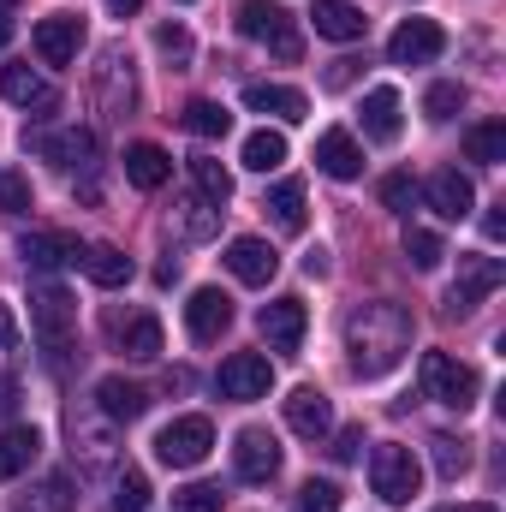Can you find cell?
Wrapping results in <instances>:
<instances>
[{
    "label": "cell",
    "instance_id": "obj_42",
    "mask_svg": "<svg viewBox=\"0 0 506 512\" xmlns=\"http://www.w3.org/2000/svg\"><path fill=\"white\" fill-rule=\"evenodd\" d=\"M155 48H161L173 66H185V60H191V30H179V24H161V30H155Z\"/></svg>",
    "mask_w": 506,
    "mask_h": 512
},
{
    "label": "cell",
    "instance_id": "obj_5",
    "mask_svg": "<svg viewBox=\"0 0 506 512\" xmlns=\"http://www.w3.org/2000/svg\"><path fill=\"white\" fill-rule=\"evenodd\" d=\"M423 393L447 411H471L477 405V370L447 358V352H423Z\"/></svg>",
    "mask_w": 506,
    "mask_h": 512
},
{
    "label": "cell",
    "instance_id": "obj_38",
    "mask_svg": "<svg viewBox=\"0 0 506 512\" xmlns=\"http://www.w3.org/2000/svg\"><path fill=\"white\" fill-rule=\"evenodd\" d=\"M459 108H465V84H429V96H423V114H429L435 126H447Z\"/></svg>",
    "mask_w": 506,
    "mask_h": 512
},
{
    "label": "cell",
    "instance_id": "obj_23",
    "mask_svg": "<svg viewBox=\"0 0 506 512\" xmlns=\"http://www.w3.org/2000/svg\"><path fill=\"white\" fill-rule=\"evenodd\" d=\"M364 137L370 143H393L399 137V90L393 84H376L364 96Z\"/></svg>",
    "mask_w": 506,
    "mask_h": 512
},
{
    "label": "cell",
    "instance_id": "obj_26",
    "mask_svg": "<svg viewBox=\"0 0 506 512\" xmlns=\"http://www.w3.org/2000/svg\"><path fill=\"white\" fill-rule=\"evenodd\" d=\"M102 102H108V114H131V102H137L126 48H108V60H102Z\"/></svg>",
    "mask_w": 506,
    "mask_h": 512
},
{
    "label": "cell",
    "instance_id": "obj_16",
    "mask_svg": "<svg viewBox=\"0 0 506 512\" xmlns=\"http://www.w3.org/2000/svg\"><path fill=\"white\" fill-rule=\"evenodd\" d=\"M18 256H24V268L54 274V268H66V262H78V256H84V245H78L72 233H24Z\"/></svg>",
    "mask_w": 506,
    "mask_h": 512
},
{
    "label": "cell",
    "instance_id": "obj_36",
    "mask_svg": "<svg viewBox=\"0 0 506 512\" xmlns=\"http://www.w3.org/2000/svg\"><path fill=\"white\" fill-rule=\"evenodd\" d=\"M179 120H185V131H197V137H227L233 131V114L221 102H191Z\"/></svg>",
    "mask_w": 506,
    "mask_h": 512
},
{
    "label": "cell",
    "instance_id": "obj_22",
    "mask_svg": "<svg viewBox=\"0 0 506 512\" xmlns=\"http://www.w3.org/2000/svg\"><path fill=\"white\" fill-rule=\"evenodd\" d=\"M167 173H173V155H167L161 143H131L126 149V179L137 191H161Z\"/></svg>",
    "mask_w": 506,
    "mask_h": 512
},
{
    "label": "cell",
    "instance_id": "obj_6",
    "mask_svg": "<svg viewBox=\"0 0 506 512\" xmlns=\"http://www.w3.org/2000/svg\"><path fill=\"white\" fill-rule=\"evenodd\" d=\"M72 322H78V304H72L60 286H36V292H30V328H36V340H42L48 352H66Z\"/></svg>",
    "mask_w": 506,
    "mask_h": 512
},
{
    "label": "cell",
    "instance_id": "obj_28",
    "mask_svg": "<svg viewBox=\"0 0 506 512\" xmlns=\"http://www.w3.org/2000/svg\"><path fill=\"white\" fill-rule=\"evenodd\" d=\"M78 262H84V274H90L96 286H108V292L131 280V256L120 251V245H90V251L78 256Z\"/></svg>",
    "mask_w": 506,
    "mask_h": 512
},
{
    "label": "cell",
    "instance_id": "obj_32",
    "mask_svg": "<svg viewBox=\"0 0 506 512\" xmlns=\"http://www.w3.org/2000/svg\"><path fill=\"white\" fill-rule=\"evenodd\" d=\"M465 155H471V161H483V167L506 161V126H501V120L471 126V131H465Z\"/></svg>",
    "mask_w": 506,
    "mask_h": 512
},
{
    "label": "cell",
    "instance_id": "obj_46",
    "mask_svg": "<svg viewBox=\"0 0 506 512\" xmlns=\"http://www.w3.org/2000/svg\"><path fill=\"white\" fill-rule=\"evenodd\" d=\"M358 453H364V429H340V441H334V459H340V465H352Z\"/></svg>",
    "mask_w": 506,
    "mask_h": 512
},
{
    "label": "cell",
    "instance_id": "obj_34",
    "mask_svg": "<svg viewBox=\"0 0 506 512\" xmlns=\"http://www.w3.org/2000/svg\"><path fill=\"white\" fill-rule=\"evenodd\" d=\"M191 179H197V191H203V197H209L215 209H221V203L233 197V173H227V167H221L215 155H197V161H191Z\"/></svg>",
    "mask_w": 506,
    "mask_h": 512
},
{
    "label": "cell",
    "instance_id": "obj_3",
    "mask_svg": "<svg viewBox=\"0 0 506 512\" xmlns=\"http://www.w3.org/2000/svg\"><path fill=\"white\" fill-rule=\"evenodd\" d=\"M239 36L268 42V48H274V60H298V54H304L298 24H292V18H286V6H274V0H245V6H239Z\"/></svg>",
    "mask_w": 506,
    "mask_h": 512
},
{
    "label": "cell",
    "instance_id": "obj_29",
    "mask_svg": "<svg viewBox=\"0 0 506 512\" xmlns=\"http://www.w3.org/2000/svg\"><path fill=\"white\" fill-rule=\"evenodd\" d=\"M268 215H274V227L280 233H304V179H280L274 191H268V203H262Z\"/></svg>",
    "mask_w": 506,
    "mask_h": 512
},
{
    "label": "cell",
    "instance_id": "obj_47",
    "mask_svg": "<svg viewBox=\"0 0 506 512\" xmlns=\"http://www.w3.org/2000/svg\"><path fill=\"white\" fill-rule=\"evenodd\" d=\"M0 346H18V316H12V304H0Z\"/></svg>",
    "mask_w": 506,
    "mask_h": 512
},
{
    "label": "cell",
    "instance_id": "obj_33",
    "mask_svg": "<svg viewBox=\"0 0 506 512\" xmlns=\"http://www.w3.org/2000/svg\"><path fill=\"white\" fill-rule=\"evenodd\" d=\"M280 161H286V137H280V131L262 126V131L245 137V167H251V173H274Z\"/></svg>",
    "mask_w": 506,
    "mask_h": 512
},
{
    "label": "cell",
    "instance_id": "obj_10",
    "mask_svg": "<svg viewBox=\"0 0 506 512\" xmlns=\"http://www.w3.org/2000/svg\"><path fill=\"white\" fill-rule=\"evenodd\" d=\"M215 382H221L227 399H239V405H245V399H268V387H274V364H268L262 352H233V358L221 364Z\"/></svg>",
    "mask_w": 506,
    "mask_h": 512
},
{
    "label": "cell",
    "instance_id": "obj_45",
    "mask_svg": "<svg viewBox=\"0 0 506 512\" xmlns=\"http://www.w3.org/2000/svg\"><path fill=\"white\" fill-rule=\"evenodd\" d=\"M179 512H221V489H215V483H191V489H179Z\"/></svg>",
    "mask_w": 506,
    "mask_h": 512
},
{
    "label": "cell",
    "instance_id": "obj_44",
    "mask_svg": "<svg viewBox=\"0 0 506 512\" xmlns=\"http://www.w3.org/2000/svg\"><path fill=\"white\" fill-rule=\"evenodd\" d=\"M185 233H191V239H209V233H215V203H209V197H191V203H185Z\"/></svg>",
    "mask_w": 506,
    "mask_h": 512
},
{
    "label": "cell",
    "instance_id": "obj_15",
    "mask_svg": "<svg viewBox=\"0 0 506 512\" xmlns=\"http://www.w3.org/2000/svg\"><path fill=\"white\" fill-rule=\"evenodd\" d=\"M423 197H429V209H435L441 221H465V215L477 209V191H471V179H465L459 167H441V173H429Z\"/></svg>",
    "mask_w": 506,
    "mask_h": 512
},
{
    "label": "cell",
    "instance_id": "obj_20",
    "mask_svg": "<svg viewBox=\"0 0 506 512\" xmlns=\"http://www.w3.org/2000/svg\"><path fill=\"white\" fill-rule=\"evenodd\" d=\"M96 405H102L108 423H137V417L149 411V393L137 382H126V376H102V382H96Z\"/></svg>",
    "mask_w": 506,
    "mask_h": 512
},
{
    "label": "cell",
    "instance_id": "obj_37",
    "mask_svg": "<svg viewBox=\"0 0 506 512\" xmlns=\"http://www.w3.org/2000/svg\"><path fill=\"white\" fill-rule=\"evenodd\" d=\"M30 209H36L30 179H24V173H12V167H0V215H30Z\"/></svg>",
    "mask_w": 506,
    "mask_h": 512
},
{
    "label": "cell",
    "instance_id": "obj_19",
    "mask_svg": "<svg viewBox=\"0 0 506 512\" xmlns=\"http://www.w3.org/2000/svg\"><path fill=\"white\" fill-rule=\"evenodd\" d=\"M316 167H322L328 179H358V173H364L358 137H352V131H322V137H316Z\"/></svg>",
    "mask_w": 506,
    "mask_h": 512
},
{
    "label": "cell",
    "instance_id": "obj_9",
    "mask_svg": "<svg viewBox=\"0 0 506 512\" xmlns=\"http://www.w3.org/2000/svg\"><path fill=\"white\" fill-rule=\"evenodd\" d=\"M256 328H262V340L274 346V352H298L304 346V328H310V316H304V298H274V304H262L256 310Z\"/></svg>",
    "mask_w": 506,
    "mask_h": 512
},
{
    "label": "cell",
    "instance_id": "obj_30",
    "mask_svg": "<svg viewBox=\"0 0 506 512\" xmlns=\"http://www.w3.org/2000/svg\"><path fill=\"white\" fill-rule=\"evenodd\" d=\"M120 352L137 358V364L161 358V322H155L149 310H143V316H131V322H120Z\"/></svg>",
    "mask_w": 506,
    "mask_h": 512
},
{
    "label": "cell",
    "instance_id": "obj_7",
    "mask_svg": "<svg viewBox=\"0 0 506 512\" xmlns=\"http://www.w3.org/2000/svg\"><path fill=\"white\" fill-rule=\"evenodd\" d=\"M501 280H506L501 256H459V280H453V292H447V310H453V316H471Z\"/></svg>",
    "mask_w": 506,
    "mask_h": 512
},
{
    "label": "cell",
    "instance_id": "obj_31",
    "mask_svg": "<svg viewBox=\"0 0 506 512\" xmlns=\"http://www.w3.org/2000/svg\"><path fill=\"white\" fill-rule=\"evenodd\" d=\"M12 512H72V483L66 477H42L30 495H18Z\"/></svg>",
    "mask_w": 506,
    "mask_h": 512
},
{
    "label": "cell",
    "instance_id": "obj_41",
    "mask_svg": "<svg viewBox=\"0 0 506 512\" xmlns=\"http://www.w3.org/2000/svg\"><path fill=\"white\" fill-rule=\"evenodd\" d=\"M292 512H340V489H334V483H304L298 501H292Z\"/></svg>",
    "mask_w": 506,
    "mask_h": 512
},
{
    "label": "cell",
    "instance_id": "obj_8",
    "mask_svg": "<svg viewBox=\"0 0 506 512\" xmlns=\"http://www.w3.org/2000/svg\"><path fill=\"white\" fill-rule=\"evenodd\" d=\"M441 48H447V30L435 18H405L387 42L393 66H429V60H441Z\"/></svg>",
    "mask_w": 506,
    "mask_h": 512
},
{
    "label": "cell",
    "instance_id": "obj_48",
    "mask_svg": "<svg viewBox=\"0 0 506 512\" xmlns=\"http://www.w3.org/2000/svg\"><path fill=\"white\" fill-rule=\"evenodd\" d=\"M12 405H18V382H12V376H0V411H12Z\"/></svg>",
    "mask_w": 506,
    "mask_h": 512
},
{
    "label": "cell",
    "instance_id": "obj_17",
    "mask_svg": "<svg viewBox=\"0 0 506 512\" xmlns=\"http://www.w3.org/2000/svg\"><path fill=\"white\" fill-rule=\"evenodd\" d=\"M227 268H233V280H245V286H268V280L280 274V256H274V245H262V239H233V245H227Z\"/></svg>",
    "mask_w": 506,
    "mask_h": 512
},
{
    "label": "cell",
    "instance_id": "obj_11",
    "mask_svg": "<svg viewBox=\"0 0 506 512\" xmlns=\"http://www.w3.org/2000/svg\"><path fill=\"white\" fill-rule=\"evenodd\" d=\"M185 328H191V340H197V346L221 340V334L233 328V298H227L221 286H197V292H191V304H185Z\"/></svg>",
    "mask_w": 506,
    "mask_h": 512
},
{
    "label": "cell",
    "instance_id": "obj_24",
    "mask_svg": "<svg viewBox=\"0 0 506 512\" xmlns=\"http://www.w3.org/2000/svg\"><path fill=\"white\" fill-rule=\"evenodd\" d=\"M42 453V435L30 429V423H12V429H0V483H12L18 471H30V459Z\"/></svg>",
    "mask_w": 506,
    "mask_h": 512
},
{
    "label": "cell",
    "instance_id": "obj_21",
    "mask_svg": "<svg viewBox=\"0 0 506 512\" xmlns=\"http://www.w3.org/2000/svg\"><path fill=\"white\" fill-rule=\"evenodd\" d=\"M310 24H316V36H328V42H358V36H364V12H358L352 0H316V6H310Z\"/></svg>",
    "mask_w": 506,
    "mask_h": 512
},
{
    "label": "cell",
    "instance_id": "obj_2",
    "mask_svg": "<svg viewBox=\"0 0 506 512\" xmlns=\"http://www.w3.org/2000/svg\"><path fill=\"white\" fill-rule=\"evenodd\" d=\"M370 489H376L387 507H411L417 489H423V465H417V453L399 447V441H381L376 453H370Z\"/></svg>",
    "mask_w": 506,
    "mask_h": 512
},
{
    "label": "cell",
    "instance_id": "obj_14",
    "mask_svg": "<svg viewBox=\"0 0 506 512\" xmlns=\"http://www.w3.org/2000/svg\"><path fill=\"white\" fill-rule=\"evenodd\" d=\"M286 429L304 435V441H322V435L334 429L328 393H322V387H292V393H286Z\"/></svg>",
    "mask_w": 506,
    "mask_h": 512
},
{
    "label": "cell",
    "instance_id": "obj_40",
    "mask_svg": "<svg viewBox=\"0 0 506 512\" xmlns=\"http://www.w3.org/2000/svg\"><path fill=\"white\" fill-rule=\"evenodd\" d=\"M149 507V477L143 471H120L114 483V512H143Z\"/></svg>",
    "mask_w": 506,
    "mask_h": 512
},
{
    "label": "cell",
    "instance_id": "obj_25",
    "mask_svg": "<svg viewBox=\"0 0 506 512\" xmlns=\"http://www.w3.org/2000/svg\"><path fill=\"white\" fill-rule=\"evenodd\" d=\"M36 149H42L48 161H60V167H90V161H96V131H84V126L54 131V137H36Z\"/></svg>",
    "mask_w": 506,
    "mask_h": 512
},
{
    "label": "cell",
    "instance_id": "obj_18",
    "mask_svg": "<svg viewBox=\"0 0 506 512\" xmlns=\"http://www.w3.org/2000/svg\"><path fill=\"white\" fill-rule=\"evenodd\" d=\"M251 114H268V120H286V126H298L304 120V90H286V84H245V96H239Z\"/></svg>",
    "mask_w": 506,
    "mask_h": 512
},
{
    "label": "cell",
    "instance_id": "obj_51",
    "mask_svg": "<svg viewBox=\"0 0 506 512\" xmlns=\"http://www.w3.org/2000/svg\"><path fill=\"white\" fill-rule=\"evenodd\" d=\"M441 512H501V507H441Z\"/></svg>",
    "mask_w": 506,
    "mask_h": 512
},
{
    "label": "cell",
    "instance_id": "obj_49",
    "mask_svg": "<svg viewBox=\"0 0 506 512\" xmlns=\"http://www.w3.org/2000/svg\"><path fill=\"white\" fill-rule=\"evenodd\" d=\"M108 6H114V12L126 18V12H137V6H143V0H108Z\"/></svg>",
    "mask_w": 506,
    "mask_h": 512
},
{
    "label": "cell",
    "instance_id": "obj_4",
    "mask_svg": "<svg viewBox=\"0 0 506 512\" xmlns=\"http://www.w3.org/2000/svg\"><path fill=\"white\" fill-rule=\"evenodd\" d=\"M215 453V423L209 417H173L161 435H155V459L173 465V471H191Z\"/></svg>",
    "mask_w": 506,
    "mask_h": 512
},
{
    "label": "cell",
    "instance_id": "obj_12",
    "mask_svg": "<svg viewBox=\"0 0 506 512\" xmlns=\"http://www.w3.org/2000/svg\"><path fill=\"white\" fill-rule=\"evenodd\" d=\"M233 471H239L245 483H274V477H280V441H274L268 429H239V441H233Z\"/></svg>",
    "mask_w": 506,
    "mask_h": 512
},
{
    "label": "cell",
    "instance_id": "obj_1",
    "mask_svg": "<svg viewBox=\"0 0 506 512\" xmlns=\"http://www.w3.org/2000/svg\"><path fill=\"white\" fill-rule=\"evenodd\" d=\"M346 352H352V370L364 382L399 370V358L411 352V316H405V304H387V298L358 304L346 316Z\"/></svg>",
    "mask_w": 506,
    "mask_h": 512
},
{
    "label": "cell",
    "instance_id": "obj_27",
    "mask_svg": "<svg viewBox=\"0 0 506 512\" xmlns=\"http://www.w3.org/2000/svg\"><path fill=\"white\" fill-rule=\"evenodd\" d=\"M0 96L18 102V108H42V114L54 108V90H48L30 66H6V72H0Z\"/></svg>",
    "mask_w": 506,
    "mask_h": 512
},
{
    "label": "cell",
    "instance_id": "obj_35",
    "mask_svg": "<svg viewBox=\"0 0 506 512\" xmlns=\"http://www.w3.org/2000/svg\"><path fill=\"white\" fill-rule=\"evenodd\" d=\"M441 256H447L441 233H423V227H411V233H405V262H411L417 274H435V268H441Z\"/></svg>",
    "mask_w": 506,
    "mask_h": 512
},
{
    "label": "cell",
    "instance_id": "obj_43",
    "mask_svg": "<svg viewBox=\"0 0 506 512\" xmlns=\"http://www.w3.org/2000/svg\"><path fill=\"white\" fill-rule=\"evenodd\" d=\"M411 197H417V191H411V173H387V179H381V203H387L393 215H411Z\"/></svg>",
    "mask_w": 506,
    "mask_h": 512
},
{
    "label": "cell",
    "instance_id": "obj_50",
    "mask_svg": "<svg viewBox=\"0 0 506 512\" xmlns=\"http://www.w3.org/2000/svg\"><path fill=\"white\" fill-rule=\"evenodd\" d=\"M6 42H12V18L0 12V48H6Z\"/></svg>",
    "mask_w": 506,
    "mask_h": 512
},
{
    "label": "cell",
    "instance_id": "obj_13",
    "mask_svg": "<svg viewBox=\"0 0 506 512\" xmlns=\"http://www.w3.org/2000/svg\"><path fill=\"white\" fill-rule=\"evenodd\" d=\"M78 48H84V18H78V12H54V18L36 24V54H42V66H72Z\"/></svg>",
    "mask_w": 506,
    "mask_h": 512
},
{
    "label": "cell",
    "instance_id": "obj_39",
    "mask_svg": "<svg viewBox=\"0 0 506 512\" xmlns=\"http://www.w3.org/2000/svg\"><path fill=\"white\" fill-rule=\"evenodd\" d=\"M429 447H435V471H441L447 483H459V477L471 471V453H465V441H453V435H435Z\"/></svg>",
    "mask_w": 506,
    "mask_h": 512
},
{
    "label": "cell",
    "instance_id": "obj_52",
    "mask_svg": "<svg viewBox=\"0 0 506 512\" xmlns=\"http://www.w3.org/2000/svg\"><path fill=\"white\" fill-rule=\"evenodd\" d=\"M0 6H12V0H0Z\"/></svg>",
    "mask_w": 506,
    "mask_h": 512
}]
</instances>
